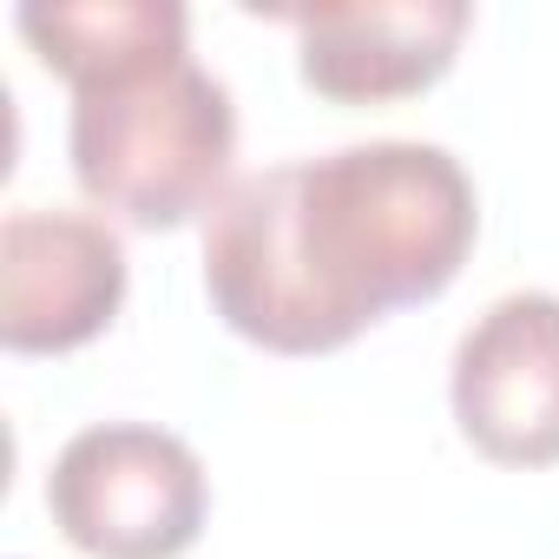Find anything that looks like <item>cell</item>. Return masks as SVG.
Wrapping results in <instances>:
<instances>
[{
	"instance_id": "6da1fadb",
	"label": "cell",
	"mask_w": 559,
	"mask_h": 559,
	"mask_svg": "<svg viewBox=\"0 0 559 559\" xmlns=\"http://www.w3.org/2000/svg\"><path fill=\"white\" fill-rule=\"evenodd\" d=\"M480 237L448 145L376 139L250 171L204 217V297L263 356H330L395 310L435 304Z\"/></svg>"
},
{
	"instance_id": "7a4b0ae2",
	"label": "cell",
	"mask_w": 559,
	"mask_h": 559,
	"mask_svg": "<svg viewBox=\"0 0 559 559\" xmlns=\"http://www.w3.org/2000/svg\"><path fill=\"white\" fill-rule=\"evenodd\" d=\"M47 73L73 86V178L132 230H185L230 191L237 106L191 60L178 0H34L14 14Z\"/></svg>"
},
{
	"instance_id": "3957f363",
	"label": "cell",
	"mask_w": 559,
	"mask_h": 559,
	"mask_svg": "<svg viewBox=\"0 0 559 559\" xmlns=\"http://www.w3.org/2000/svg\"><path fill=\"white\" fill-rule=\"evenodd\" d=\"M47 513L86 559H185L211 520V480L171 428L99 421L53 454Z\"/></svg>"
},
{
	"instance_id": "277c9868",
	"label": "cell",
	"mask_w": 559,
	"mask_h": 559,
	"mask_svg": "<svg viewBox=\"0 0 559 559\" xmlns=\"http://www.w3.org/2000/svg\"><path fill=\"white\" fill-rule=\"evenodd\" d=\"M448 402L461 441L493 467L559 461V297L513 290L454 343Z\"/></svg>"
},
{
	"instance_id": "5b68a950",
	"label": "cell",
	"mask_w": 559,
	"mask_h": 559,
	"mask_svg": "<svg viewBox=\"0 0 559 559\" xmlns=\"http://www.w3.org/2000/svg\"><path fill=\"white\" fill-rule=\"evenodd\" d=\"M126 304V243L86 211H14L0 224V343L67 356L112 330Z\"/></svg>"
},
{
	"instance_id": "8992f818",
	"label": "cell",
	"mask_w": 559,
	"mask_h": 559,
	"mask_svg": "<svg viewBox=\"0 0 559 559\" xmlns=\"http://www.w3.org/2000/svg\"><path fill=\"white\" fill-rule=\"evenodd\" d=\"M297 34V73L336 106H389L448 80L474 8L461 0H369V8L276 14Z\"/></svg>"
}]
</instances>
